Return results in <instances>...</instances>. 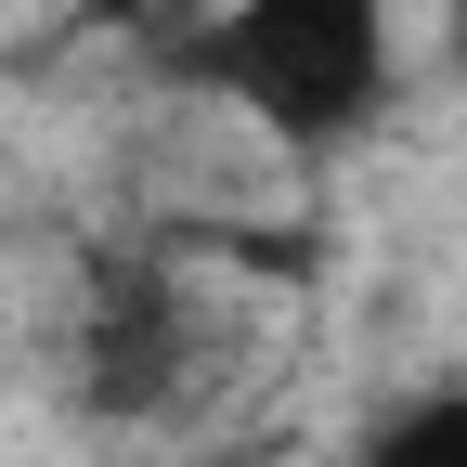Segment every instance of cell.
<instances>
[{"instance_id":"obj_2","label":"cell","mask_w":467,"mask_h":467,"mask_svg":"<svg viewBox=\"0 0 467 467\" xmlns=\"http://www.w3.org/2000/svg\"><path fill=\"white\" fill-rule=\"evenodd\" d=\"M182 389H195V285L169 273L156 247L91 260V299H78V402L117 416V429H156Z\"/></svg>"},{"instance_id":"obj_3","label":"cell","mask_w":467,"mask_h":467,"mask_svg":"<svg viewBox=\"0 0 467 467\" xmlns=\"http://www.w3.org/2000/svg\"><path fill=\"white\" fill-rule=\"evenodd\" d=\"M350 467H467V377H429L364 416V441H350Z\"/></svg>"},{"instance_id":"obj_1","label":"cell","mask_w":467,"mask_h":467,"mask_svg":"<svg viewBox=\"0 0 467 467\" xmlns=\"http://www.w3.org/2000/svg\"><path fill=\"white\" fill-rule=\"evenodd\" d=\"M156 78L285 156H350L402 104V0H208L156 52Z\"/></svg>"}]
</instances>
